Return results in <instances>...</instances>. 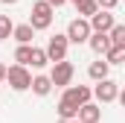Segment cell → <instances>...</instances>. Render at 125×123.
I'll list each match as a JSON object with an SVG mask.
<instances>
[{
    "instance_id": "1",
    "label": "cell",
    "mask_w": 125,
    "mask_h": 123,
    "mask_svg": "<svg viewBox=\"0 0 125 123\" xmlns=\"http://www.w3.org/2000/svg\"><path fill=\"white\" fill-rule=\"evenodd\" d=\"M50 24H52V6L47 0H38L29 12V27L38 32V30H50Z\"/></svg>"
},
{
    "instance_id": "2",
    "label": "cell",
    "mask_w": 125,
    "mask_h": 123,
    "mask_svg": "<svg viewBox=\"0 0 125 123\" xmlns=\"http://www.w3.org/2000/svg\"><path fill=\"white\" fill-rule=\"evenodd\" d=\"M32 76L29 67H23V64H12L9 67V73H6V82L15 88V91H26V88H32Z\"/></svg>"
},
{
    "instance_id": "3",
    "label": "cell",
    "mask_w": 125,
    "mask_h": 123,
    "mask_svg": "<svg viewBox=\"0 0 125 123\" xmlns=\"http://www.w3.org/2000/svg\"><path fill=\"white\" fill-rule=\"evenodd\" d=\"M90 97H93V91H90L87 85H70V88H64V94H61V100H64V103H70L73 108L87 106Z\"/></svg>"
},
{
    "instance_id": "4",
    "label": "cell",
    "mask_w": 125,
    "mask_h": 123,
    "mask_svg": "<svg viewBox=\"0 0 125 123\" xmlns=\"http://www.w3.org/2000/svg\"><path fill=\"white\" fill-rule=\"evenodd\" d=\"M67 47H70V38H67V32L64 35H52L50 41H47V56H50V62H67Z\"/></svg>"
},
{
    "instance_id": "5",
    "label": "cell",
    "mask_w": 125,
    "mask_h": 123,
    "mask_svg": "<svg viewBox=\"0 0 125 123\" xmlns=\"http://www.w3.org/2000/svg\"><path fill=\"white\" fill-rule=\"evenodd\" d=\"M90 21H84V18H76V21H70V27H67V38L73 41V44H84V41H90Z\"/></svg>"
},
{
    "instance_id": "6",
    "label": "cell",
    "mask_w": 125,
    "mask_h": 123,
    "mask_svg": "<svg viewBox=\"0 0 125 123\" xmlns=\"http://www.w3.org/2000/svg\"><path fill=\"white\" fill-rule=\"evenodd\" d=\"M73 73H76L73 62H58V64H52V73H50V79H52V85H55V88H70V79H73Z\"/></svg>"
},
{
    "instance_id": "7",
    "label": "cell",
    "mask_w": 125,
    "mask_h": 123,
    "mask_svg": "<svg viewBox=\"0 0 125 123\" xmlns=\"http://www.w3.org/2000/svg\"><path fill=\"white\" fill-rule=\"evenodd\" d=\"M93 97L99 100V103H114V100L119 97V88H116V82H114V79H105V82H96Z\"/></svg>"
},
{
    "instance_id": "8",
    "label": "cell",
    "mask_w": 125,
    "mask_h": 123,
    "mask_svg": "<svg viewBox=\"0 0 125 123\" xmlns=\"http://www.w3.org/2000/svg\"><path fill=\"white\" fill-rule=\"evenodd\" d=\"M114 27H116V21H114L111 12H102V9H99L93 18H90V30L93 32H111Z\"/></svg>"
},
{
    "instance_id": "9",
    "label": "cell",
    "mask_w": 125,
    "mask_h": 123,
    "mask_svg": "<svg viewBox=\"0 0 125 123\" xmlns=\"http://www.w3.org/2000/svg\"><path fill=\"white\" fill-rule=\"evenodd\" d=\"M87 44H90V50H93L96 56H108V53H111V47H114V44H111V35H108V32H93Z\"/></svg>"
},
{
    "instance_id": "10",
    "label": "cell",
    "mask_w": 125,
    "mask_h": 123,
    "mask_svg": "<svg viewBox=\"0 0 125 123\" xmlns=\"http://www.w3.org/2000/svg\"><path fill=\"white\" fill-rule=\"evenodd\" d=\"M99 120H102V108L99 106L87 103V106L79 108V123H99Z\"/></svg>"
},
{
    "instance_id": "11",
    "label": "cell",
    "mask_w": 125,
    "mask_h": 123,
    "mask_svg": "<svg viewBox=\"0 0 125 123\" xmlns=\"http://www.w3.org/2000/svg\"><path fill=\"white\" fill-rule=\"evenodd\" d=\"M12 38L18 41V44H32V38H35V30H32L29 24H18L15 32H12Z\"/></svg>"
},
{
    "instance_id": "12",
    "label": "cell",
    "mask_w": 125,
    "mask_h": 123,
    "mask_svg": "<svg viewBox=\"0 0 125 123\" xmlns=\"http://www.w3.org/2000/svg\"><path fill=\"white\" fill-rule=\"evenodd\" d=\"M108 67H111V64H108V62H93V64H90V67H87V76H90V79H96V82H105V79H108Z\"/></svg>"
},
{
    "instance_id": "13",
    "label": "cell",
    "mask_w": 125,
    "mask_h": 123,
    "mask_svg": "<svg viewBox=\"0 0 125 123\" xmlns=\"http://www.w3.org/2000/svg\"><path fill=\"white\" fill-rule=\"evenodd\" d=\"M32 91L38 94V97H47V94L52 91V79L50 76H35L32 79Z\"/></svg>"
},
{
    "instance_id": "14",
    "label": "cell",
    "mask_w": 125,
    "mask_h": 123,
    "mask_svg": "<svg viewBox=\"0 0 125 123\" xmlns=\"http://www.w3.org/2000/svg\"><path fill=\"white\" fill-rule=\"evenodd\" d=\"M55 111H58V117H61V123H70V120H79V108H73V106H70V103H58V108H55Z\"/></svg>"
},
{
    "instance_id": "15",
    "label": "cell",
    "mask_w": 125,
    "mask_h": 123,
    "mask_svg": "<svg viewBox=\"0 0 125 123\" xmlns=\"http://www.w3.org/2000/svg\"><path fill=\"white\" fill-rule=\"evenodd\" d=\"M76 12H79V15H82L84 21H90L96 12H99V6H96V0H82V3L76 6Z\"/></svg>"
},
{
    "instance_id": "16",
    "label": "cell",
    "mask_w": 125,
    "mask_h": 123,
    "mask_svg": "<svg viewBox=\"0 0 125 123\" xmlns=\"http://www.w3.org/2000/svg\"><path fill=\"white\" fill-rule=\"evenodd\" d=\"M15 62L26 67V64L32 62V44H18V50H15Z\"/></svg>"
},
{
    "instance_id": "17",
    "label": "cell",
    "mask_w": 125,
    "mask_h": 123,
    "mask_svg": "<svg viewBox=\"0 0 125 123\" xmlns=\"http://www.w3.org/2000/svg\"><path fill=\"white\" fill-rule=\"evenodd\" d=\"M108 35H111V44H114V47H122L125 50V24H116Z\"/></svg>"
},
{
    "instance_id": "18",
    "label": "cell",
    "mask_w": 125,
    "mask_h": 123,
    "mask_svg": "<svg viewBox=\"0 0 125 123\" xmlns=\"http://www.w3.org/2000/svg\"><path fill=\"white\" fill-rule=\"evenodd\" d=\"M12 32H15V24H12V18H9V15H0V41H6Z\"/></svg>"
},
{
    "instance_id": "19",
    "label": "cell",
    "mask_w": 125,
    "mask_h": 123,
    "mask_svg": "<svg viewBox=\"0 0 125 123\" xmlns=\"http://www.w3.org/2000/svg\"><path fill=\"white\" fill-rule=\"evenodd\" d=\"M47 62H50V56H47V50H41V47H32V67H44V64H47Z\"/></svg>"
},
{
    "instance_id": "20",
    "label": "cell",
    "mask_w": 125,
    "mask_h": 123,
    "mask_svg": "<svg viewBox=\"0 0 125 123\" xmlns=\"http://www.w3.org/2000/svg\"><path fill=\"white\" fill-rule=\"evenodd\" d=\"M122 59H125V50H122V47H111V53L105 56V62H108V64H119Z\"/></svg>"
},
{
    "instance_id": "21",
    "label": "cell",
    "mask_w": 125,
    "mask_h": 123,
    "mask_svg": "<svg viewBox=\"0 0 125 123\" xmlns=\"http://www.w3.org/2000/svg\"><path fill=\"white\" fill-rule=\"evenodd\" d=\"M116 3H119V0H96V6H99L102 12H114V9H116Z\"/></svg>"
},
{
    "instance_id": "22",
    "label": "cell",
    "mask_w": 125,
    "mask_h": 123,
    "mask_svg": "<svg viewBox=\"0 0 125 123\" xmlns=\"http://www.w3.org/2000/svg\"><path fill=\"white\" fill-rule=\"evenodd\" d=\"M47 3H50L52 9H58V6H64V3H67V0H47Z\"/></svg>"
},
{
    "instance_id": "23",
    "label": "cell",
    "mask_w": 125,
    "mask_h": 123,
    "mask_svg": "<svg viewBox=\"0 0 125 123\" xmlns=\"http://www.w3.org/2000/svg\"><path fill=\"white\" fill-rule=\"evenodd\" d=\"M6 73H9V67H6V64H0V82L6 79Z\"/></svg>"
},
{
    "instance_id": "24",
    "label": "cell",
    "mask_w": 125,
    "mask_h": 123,
    "mask_svg": "<svg viewBox=\"0 0 125 123\" xmlns=\"http://www.w3.org/2000/svg\"><path fill=\"white\" fill-rule=\"evenodd\" d=\"M119 103H122V108H125V91H119V97H116Z\"/></svg>"
},
{
    "instance_id": "25",
    "label": "cell",
    "mask_w": 125,
    "mask_h": 123,
    "mask_svg": "<svg viewBox=\"0 0 125 123\" xmlns=\"http://www.w3.org/2000/svg\"><path fill=\"white\" fill-rule=\"evenodd\" d=\"M0 3H6V6H15V3H18V0H0Z\"/></svg>"
},
{
    "instance_id": "26",
    "label": "cell",
    "mask_w": 125,
    "mask_h": 123,
    "mask_svg": "<svg viewBox=\"0 0 125 123\" xmlns=\"http://www.w3.org/2000/svg\"><path fill=\"white\" fill-rule=\"evenodd\" d=\"M70 3H73V6H79V3H82V0H70Z\"/></svg>"
},
{
    "instance_id": "27",
    "label": "cell",
    "mask_w": 125,
    "mask_h": 123,
    "mask_svg": "<svg viewBox=\"0 0 125 123\" xmlns=\"http://www.w3.org/2000/svg\"><path fill=\"white\" fill-rule=\"evenodd\" d=\"M70 123H79V120H70Z\"/></svg>"
}]
</instances>
